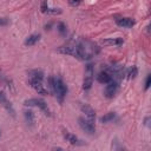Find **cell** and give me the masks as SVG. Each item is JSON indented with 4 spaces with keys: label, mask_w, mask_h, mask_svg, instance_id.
<instances>
[{
    "label": "cell",
    "mask_w": 151,
    "mask_h": 151,
    "mask_svg": "<svg viewBox=\"0 0 151 151\" xmlns=\"http://www.w3.org/2000/svg\"><path fill=\"white\" fill-rule=\"evenodd\" d=\"M48 84H50V87L52 90V93L57 97V99L59 101H63L64 97L67 93V86L65 85V83L58 77H50Z\"/></svg>",
    "instance_id": "6da1fadb"
},
{
    "label": "cell",
    "mask_w": 151,
    "mask_h": 151,
    "mask_svg": "<svg viewBox=\"0 0 151 151\" xmlns=\"http://www.w3.org/2000/svg\"><path fill=\"white\" fill-rule=\"evenodd\" d=\"M24 104H25L26 106H37V107H39L40 110H42V111L45 112L46 116H50V114H51V112H50V110H48V107H47V104H46L42 99L31 98V99H26V100L24 101Z\"/></svg>",
    "instance_id": "7a4b0ae2"
},
{
    "label": "cell",
    "mask_w": 151,
    "mask_h": 151,
    "mask_svg": "<svg viewBox=\"0 0 151 151\" xmlns=\"http://www.w3.org/2000/svg\"><path fill=\"white\" fill-rule=\"evenodd\" d=\"M59 53L63 54H68L72 57H76L79 59V51H78V46L77 45H66V46H60L58 48Z\"/></svg>",
    "instance_id": "3957f363"
},
{
    "label": "cell",
    "mask_w": 151,
    "mask_h": 151,
    "mask_svg": "<svg viewBox=\"0 0 151 151\" xmlns=\"http://www.w3.org/2000/svg\"><path fill=\"white\" fill-rule=\"evenodd\" d=\"M28 84L29 86L37 91L39 94H42V96H47L48 94V91L47 88H45V86L42 85V81L41 80H37V79H28Z\"/></svg>",
    "instance_id": "277c9868"
},
{
    "label": "cell",
    "mask_w": 151,
    "mask_h": 151,
    "mask_svg": "<svg viewBox=\"0 0 151 151\" xmlns=\"http://www.w3.org/2000/svg\"><path fill=\"white\" fill-rule=\"evenodd\" d=\"M78 123H79V126L85 131L87 132L88 134H93L96 132V127L93 125V122H91L90 119H85L83 117H80L78 119Z\"/></svg>",
    "instance_id": "5b68a950"
},
{
    "label": "cell",
    "mask_w": 151,
    "mask_h": 151,
    "mask_svg": "<svg viewBox=\"0 0 151 151\" xmlns=\"http://www.w3.org/2000/svg\"><path fill=\"white\" fill-rule=\"evenodd\" d=\"M117 90H118V83L114 81V80H111L110 83H107V85L105 87V91H104V94L107 98H112L116 94Z\"/></svg>",
    "instance_id": "8992f818"
},
{
    "label": "cell",
    "mask_w": 151,
    "mask_h": 151,
    "mask_svg": "<svg viewBox=\"0 0 151 151\" xmlns=\"http://www.w3.org/2000/svg\"><path fill=\"white\" fill-rule=\"evenodd\" d=\"M0 104L6 109V111L11 114V116H15V112H14V109L12 106V104L8 101V99L6 98V96L4 94V92H0Z\"/></svg>",
    "instance_id": "52a82bcc"
},
{
    "label": "cell",
    "mask_w": 151,
    "mask_h": 151,
    "mask_svg": "<svg viewBox=\"0 0 151 151\" xmlns=\"http://www.w3.org/2000/svg\"><path fill=\"white\" fill-rule=\"evenodd\" d=\"M80 110H81L83 113H85V116H86L91 122H93V120L96 119V112H94V110H93L90 105H87V104H81V105H80Z\"/></svg>",
    "instance_id": "ba28073f"
},
{
    "label": "cell",
    "mask_w": 151,
    "mask_h": 151,
    "mask_svg": "<svg viewBox=\"0 0 151 151\" xmlns=\"http://www.w3.org/2000/svg\"><path fill=\"white\" fill-rule=\"evenodd\" d=\"M117 25L120 27H125V28H130L134 25V20L131 18H119L116 20Z\"/></svg>",
    "instance_id": "9c48e42d"
},
{
    "label": "cell",
    "mask_w": 151,
    "mask_h": 151,
    "mask_svg": "<svg viewBox=\"0 0 151 151\" xmlns=\"http://www.w3.org/2000/svg\"><path fill=\"white\" fill-rule=\"evenodd\" d=\"M123 42H124V40L122 38H109V39L101 40V44L106 45V46H120V45H123Z\"/></svg>",
    "instance_id": "30bf717a"
},
{
    "label": "cell",
    "mask_w": 151,
    "mask_h": 151,
    "mask_svg": "<svg viewBox=\"0 0 151 151\" xmlns=\"http://www.w3.org/2000/svg\"><path fill=\"white\" fill-rule=\"evenodd\" d=\"M64 138L72 145H81V143H80L81 140H79V138L77 136H74L70 132H64Z\"/></svg>",
    "instance_id": "8fae6325"
},
{
    "label": "cell",
    "mask_w": 151,
    "mask_h": 151,
    "mask_svg": "<svg viewBox=\"0 0 151 151\" xmlns=\"http://www.w3.org/2000/svg\"><path fill=\"white\" fill-rule=\"evenodd\" d=\"M97 80L99 83H101V84H107V83H110L112 80V76L110 73H107V72L104 71V72H100L97 76Z\"/></svg>",
    "instance_id": "7c38bea8"
},
{
    "label": "cell",
    "mask_w": 151,
    "mask_h": 151,
    "mask_svg": "<svg viewBox=\"0 0 151 151\" xmlns=\"http://www.w3.org/2000/svg\"><path fill=\"white\" fill-rule=\"evenodd\" d=\"M39 39H40V34H39V33L31 34L29 37L26 38V40H25V45H26V46H33V45H35V44L39 41Z\"/></svg>",
    "instance_id": "4fadbf2b"
},
{
    "label": "cell",
    "mask_w": 151,
    "mask_h": 151,
    "mask_svg": "<svg viewBox=\"0 0 151 151\" xmlns=\"http://www.w3.org/2000/svg\"><path fill=\"white\" fill-rule=\"evenodd\" d=\"M28 77H29V79H37V80L42 81L44 72L41 70H32V71H28Z\"/></svg>",
    "instance_id": "5bb4252c"
},
{
    "label": "cell",
    "mask_w": 151,
    "mask_h": 151,
    "mask_svg": "<svg viewBox=\"0 0 151 151\" xmlns=\"http://www.w3.org/2000/svg\"><path fill=\"white\" fill-rule=\"evenodd\" d=\"M92 81H93V76H91V74H85L84 83H83V88H84V90H90L91 86H92Z\"/></svg>",
    "instance_id": "9a60e30c"
},
{
    "label": "cell",
    "mask_w": 151,
    "mask_h": 151,
    "mask_svg": "<svg viewBox=\"0 0 151 151\" xmlns=\"http://www.w3.org/2000/svg\"><path fill=\"white\" fill-rule=\"evenodd\" d=\"M24 116H25V119H26L27 124H29V125H33L34 124V113L31 110L25 111L24 112Z\"/></svg>",
    "instance_id": "2e32d148"
},
{
    "label": "cell",
    "mask_w": 151,
    "mask_h": 151,
    "mask_svg": "<svg viewBox=\"0 0 151 151\" xmlns=\"http://www.w3.org/2000/svg\"><path fill=\"white\" fill-rule=\"evenodd\" d=\"M114 117H116L114 112H109V113H106L105 116H103V117L100 118V122H101V123H107V122L113 120V119H114Z\"/></svg>",
    "instance_id": "e0dca14e"
},
{
    "label": "cell",
    "mask_w": 151,
    "mask_h": 151,
    "mask_svg": "<svg viewBox=\"0 0 151 151\" xmlns=\"http://www.w3.org/2000/svg\"><path fill=\"white\" fill-rule=\"evenodd\" d=\"M137 74H138V68L136 66H132L127 72V78L129 79H134L137 77Z\"/></svg>",
    "instance_id": "ac0fdd59"
},
{
    "label": "cell",
    "mask_w": 151,
    "mask_h": 151,
    "mask_svg": "<svg viewBox=\"0 0 151 151\" xmlns=\"http://www.w3.org/2000/svg\"><path fill=\"white\" fill-rule=\"evenodd\" d=\"M58 31H59V33L61 35H65L66 34V26H65L64 22H59L58 24Z\"/></svg>",
    "instance_id": "d6986e66"
},
{
    "label": "cell",
    "mask_w": 151,
    "mask_h": 151,
    "mask_svg": "<svg viewBox=\"0 0 151 151\" xmlns=\"http://www.w3.org/2000/svg\"><path fill=\"white\" fill-rule=\"evenodd\" d=\"M40 8H41V12H42V13H47V11H48L47 0H41V6H40Z\"/></svg>",
    "instance_id": "ffe728a7"
},
{
    "label": "cell",
    "mask_w": 151,
    "mask_h": 151,
    "mask_svg": "<svg viewBox=\"0 0 151 151\" xmlns=\"http://www.w3.org/2000/svg\"><path fill=\"white\" fill-rule=\"evenodd\" d=\"M47 13H51V14H59V13H61V9H60V8H48Z\"/></svg>",
    "instance_id": "44dd1931"
},
{
    "label": "cell",
    "mask_w": 151,
    "mask_h": 151,
    "mask_svg": "<svg viewBox=\"0 0 151 151\" xmlns=\"http://www.w3.org/2000/svg\"><path fill=\"white\" fill-rule=\"evenodd\" d=\"M150 84H151V76H150V74H147L146 80H145V87H144V88H145V91L150 87Z\"/></svg>",
    "instance_id": "7402d4cb"
},
{
    "label": "cell",
    "mask_w": 151,
    "mask_h": 151,
    "mask_svg": "<svg viewBox=\"0 0 151 151\" xmlns=\"http://www.w3.org/2000/svg\"><path fill=\"white\" fill-rule=\"evenodd\" d=\"M81 2V0H70V5L72 6H78Z\"/></svg>",
    "instance_id": "603a6c76"
},
{
    "label": "cell",
    "mask_w": 151,
    "mask_h": 151,
    "mask_svg": "<svg viewBox=\"0 0 151 151\" xmlns=\"http://www.w3.org/2000/svg\"><path fill=\"white\" fill-rule=\"evenodd\" d=\"M7 24V20L5 18H0V25H6Z\"/></svg>",
    "instance_id": "cb8c5ba5"
}]
</instances>
